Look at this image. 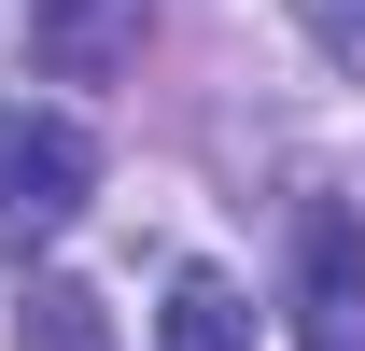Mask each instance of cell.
<instances>
[{"mask_svg":"<svg viewBox=\"0 0 365 351\" xmlns=\"http://www.w3.org/2000/svg\"><path fill=\"white\" fill-rule=\"evenodd\" d=\"M85 197H98V141L71 113H43V98H0V253L14 267L56 253L85 225Z\"/></svg>","mask_w":365,"mask_h":351,"instance_id":"1","label":"cell"},{"mask_svg":"<svg viewBox=\"0 0 365 351\" xmlns=\"http://www.w3.org/2000/svg\"><path fill=\"white\" fill-rule=\"evenodd\" d=\"M295 351H365V225L337 197L295 211Z\"/></svg>","mask_w":365,"mask_h":351,"instance_id":"2","label":"cell"},{"mask_svg":"<svg viewBox=\"0 0 365 351\" xmlns=\"http://www.w3.org/2000/svg\"><path fill=\"white\" fill-rule=\"evenodd\" d=\"M29 56L56 85H113L140 56V0H29Z\"/></svg>","mask_w":365,"mask_h":351,"instance_id":"3","label":"cell"},{"mask_svg":"<svg viewBox=\"0 0 365 351\" xmlns=\"http://www.w3.org/2000/svg\"><path fill=\"white\" fill-rule=\"evenodd\" d=\"M155 337H169V351H253V295H239L225 267H182L169 309H155Z\"/></svg>","mask_w":365,"mask_h":351,"instance_id":"4","label":"cell"},{"mask_svg":"<svg viewBox=\"0 0 365 351\" xmlns=\"http://www.w3.org/2000/svg\"><path fill=\"white\" fill-rule=\"evenodd\" d=\"M29 351H113V323H98L85 281H29V323H14Z\"/></svg>","mask_w":365,"mask_h":351,"instance_id":"5","label":"cell"},{"mask_svg":"<svg viewBox=\"0 0 365 351\" xmlns=\"http://www.w3.org/2000/svg\"><path fill=\"white\" fill-rule=\"evenodd\" d=\"M295 29H309L337 71H365V0H295Z\"/></svg>","mask_w":365,"mask_h":351,"instance_id":"6","label":"cell"}]
</instances>
